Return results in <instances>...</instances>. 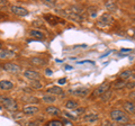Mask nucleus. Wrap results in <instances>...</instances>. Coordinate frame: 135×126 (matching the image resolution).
Here are the masks:
<instances>
[{"mask_svg":"<svg viewBox=\"0 0 135 126\" xmlns=\"http://www.w3.org/2000/svg\"><path fill=\"white\" fill-rule=\"evenodd\" d=\"M110 118L112 120L116 122V123H120V124H127L129 120L128 115L124 110H120V109H114V110H112Z\"/></svg>","mask_w":135,"mask_h":126,"instance_id":"nucleus-1","label":"nucleus"},{"mask_svg":"<svg viewBox=\"0 0 135 126\" xmlns=\"http://www.w3.org/2000/svg\"><path fill=\"white\" fill-rule=\"evenodd\" d=\"M0 103L2 104V106L5 107L7 110L9 112H17L18 110V104L15 99L10 97H6V96H0Z\"/></svg>","mask_w":135,"mask_h":126,"instance_id":"nucleus-2","label":"nucleus"},{"mask_svg":"<svg viewBox=\"0 0 135 126\" xmlns=\"http://www.w3.org/2000/svg\"><path fill=\"white\" fill-rule=\"evenodd\" d=\"M114 23V18L113 16L109 14V12H106V14H103L99 17V19L96 22V25L99 28H107Z\"/></svg>","mask_w":135,"mask_h":126,"instance_id":"nucleus-3","label":"nucleus"},{"mask_svg":"<svg viewBox=\"0 0 135 126\" xmlns=\"http://www.w3.org/2000/svg\"><path fill=\"white\" fill-rule=\"evenodd\" d=\"M1 66L6 72L11 73V74H18L20 71H22V68L14 62H5V63L1 64Z\"/></svg>","mask_w":135,"mask_h":126,"instance_id":"nucleus-4","label":"nucleus"},{"mask_svg":"<svg viewBox=\"0 0 135 126\" xmlns=\"http://www.w3.org/2000/svg\"><path fill=\"white\" fill-rule=\"evenodd\" d=\"M110 87H112V85H110L109 82H107V81L104 82V83H101V85H99V86L94 90V92H92V96H94V97H100V96L104 95L105 92L109 91Z\"/></svg>","mask_w":135,"mask_h":126,"instance_id":"nucleus-5","label":"nucleus"},{"mask_svg":"<svg viewBox=\"0 0 135 126\" xmlns=\"http://www.w3.org/2000/svg\"><path fill=\"white\" fill-rule=\"evenodd\" d=\"M10 11L16 16H19V17H25V16L28 15V10L26 8H24L22 6H17V5H12L10 6Z\"/></svg>","mask_w":135,"mask_h":126,"instance_id":"nucleus-6","label":"nucleus"},{"mask_svg":"<svg viewBox=\"0 0 135 126\" xmlns=\"http://www.w3.org/2000/svg\"><path fill=\"white\" fill-rule=\"evenodd\" d=\"M57 12L59 14H61V15H63V16H65V17H68L69 19H72V20H74V22H82V19H83V17L82 16H80V15H77V14H73V12H71V11H69V10H60L59 11L57 10Z\"/></svg>","mask_w":135,"mask_h":126,"instance_id":"nucleus-7","label":"nucleus"},{"mask_svg":"<svg viewBox=\"0 0 135 126\" xmlns=\"http://www.w3.org/2000/svg\"><path fill=\"white\" fill-rule=\"evenodd\" d=\"M24 77L29 79L31 81H34V80H40L41 79V74L37 72L35 70H32V69H27L24 71Z\"/></svg>","mask_w":135,"mask_h":126,"instance_id":"nucleus-8","label":"nucleus"},{"mask_svg":"<svg viewBox=\"0 0 135 126\" xmlns=\"http://www.w3.org/2000/svg\"><path fill=\"white\" fill-rule=\"evenodd\" d=\"M123 109L128 114H135V105L133 101H125L123 104Z\"/></svg>","mask_w":135,"mask_h":126,"instance_id":"nucleus-9","label":"nucleus"},{"mask_svg":"<svg viewBox=\"0 0 135 126\" xmlns=\"http://www.w3.org/2000/svg\"><path fill=\"white\" fill-rule=\"evenodd\" d=\"M15 56V53L9 51V50H0V60H8V59H11Z\"/></svg>","mask_w":135,"mask_h":126,"instance_id":"nucleus-10","label":"nucleus"},{"mask_svg":"<svg viewBox=\"0 0 135 126\" xmlns=\"http://www.w3.org/2000/svg\"><path fill=\"white\" fill-rule=\"evenodd\" d=\"M14 88V83L10 80H0V89L1 90H10Z\"/></svg>","mask_w":135,"mask_h":126,"instance_id":"nucleus-11","label":"nucleus"},{"mask_svg":"<svg viewBox=\"0 0 135 126\" xmlns=\"http://www.w3.org/2000/svg\"><path fill=\"white\" fill-rule=\"evenodd\" d=\"M31 64L33 65H36V66H41V65H44L46 64V60L43 57H38V56H34L31 59Z\"/></svg>","mask_w":135,"mask_h":126,"instance_id":"nucleus-12","label":"nucleus"},{"mask_svg":"<svg viewBox=\"0 0 135 126\" xmlns=\"http://www.w3.org/2000/svg\"><path fill=\"white\" fill-rule=\"evenodd\" d=\"M38 112V107H36V106H26V107H24L23 108V113L24 114H26V115H34V114H36V113Z\"/></svg>","mask_w":135,"mask_h":126,"instance_id":"nucleus-13","label":"nucleus"},{"mask_svg":"<svg viewBox=\"0 0 135 126\" xmlns=\"http://www.w3.org/2000/svg\"><path fill=\"white\" fill-rule=\"evenodd\" d=\"M47 94L49 95H62L63 94V90L62 88L57 87V86H53V87H50L47 88Z\"/></svg>","mask_w":135,"mask_h":126,"instance_id":"nucleus-14","label":"nucleus"},{"mask_svg":"<svg viewBox=\"0 0 135 126\" xmlns=\"http://www.w3.org/2000/svg\"><path fill=\"white\" fill-rule=\"evenodd\" d=\"M105 7L110 12H115L117 10V3L115 1H112V0H108V1L105 2Z\"/></svg>","mask_w":135,"mask_h":126,"instance_id":"nucleus-15","label":"nucleus"},{"mask_svg":"<svg viewBox=\"0 0 135 126\" xmlns=\"http://www.w3.org/2000/svg\"><path fill=\"white\" fill-rule=\"evenodd\" d=\"M44 19L46 20L47 23H50V25H56V24H59V18L57 17H55V16H53V15H44Z\"/></svg>","mask_w":135,"mask_h":126,"instance_id":"nucleus-16","label":"nucleus"},{"mask_svg":"<svg viewBox=\"0 0 135 126\" xmlns=\"http://www.w3.org/2000/svg\"><path fill=\"white\" fill-rule=\"evenodd\" d=\"M126 87V81L125 80H122V79H117L116 81H114L113 83V88L114 89H123V88Z\"/></svg>","mask_w":135,"mask_h":126,"instance_id":"nucleus-17","label":"nucleus"},{"mask_svg":"<svg viewBox=\"0 0 135 126\" xmlns=\"http://www.w3.org/2000/svg\"><path fill=\"white\" fill-rule=\"evenodd\" d=\"M133 71L132 70H125L123 71V72H120L119 74H118V77H119V79H122V80H126V79H129L133 77Z\"/></svg>","mask_w":135,"mask_h":126,"instance_id":"nucleus-18","label":"nucleus"},{"mask_svg":"<svg viewBox=\"0 0 135 126\" xmlns=\"http://www.w3.org/2000/svg\"><path fill=\"white\" fill-rule=\"evenodd\" d=\"M73 95L75 96H81V97H84V96H87L88 94H89V89L88 88H79V89H77L75 91H71Z\"/></svg>","mask_w":135,"mask_h":126,"instance_id":"nucleus-19","label":"nucleus"},{"mask_svg":"<svg viewBox=\"0 0 135 126\" xmlns=\"http://www.w3.org/2000/svg\"><path fill=\"white\" fill-rule=\"evenodd\" d=\"M42 100H43L45 104H53V103L56 101V98H55V96L47 94V95H44L43 97H42Z\"/></svg>","mask_w":135,"mask_h":126,"instance_id":"nucleus-20","label":"nucleus"},{"mask_svg":"<svg viewBox=\"0 0 135 126\" xmlns=\"http://www.w3.org/2000/svg\"><path fill=\"white\" fill-rule=\"evenodd\" d=\"M29 35H31L32 37H34V38L36 40H42L44 38V34L40 31H36V29H32V31H29Z\"/></svg>","mask_w":135,"mask_h":126,"instance_id":"nucleus-21","label":"nucleus"},{"mask_svg":"<svg viewBox=\"0 0 135 126\" xmlns=\"http://www.w3.org/2000/svg\"><path fill=\"white\" fill-rule=\"evenodd\" d=\"M45 110L50 115H59L61 113L60 109H59L57 107H55V106H49V107H46Z\"/></svg>","mask_w":135,"mask_h":126,"instance_id":"nucleus-22","label":"nucleus"},{"mask_svg":"<svg viewBox=\"0 0 135 126\" xmlns=\"http://www.w3.org/2000/svg\"><path fill=\"white\" fill-rule=\"evenodd\" d=\"M69 11H71V12H73V14H77V15H80V16H81L82 11H83V8H82V7H80V6H78V5H73V6H71V7L69 8Z\"/></svg>","mask_w":135,"mask_h":126,"instance_id":"nucleus-23","label":"nucleus"},{"mask_svg":"<svg viewBox=\"0 0 135 126\" xmlns=\"http://www.w3.org/2000/svg\"><path fill=\"white\" fill-rule=\"evenodd\" d=\"M29 86L32 87V89H42L43 88V83L41 82V80H34V81H31Z\"/></svg>","mask_w":135,"mask_h":126,"instance_id":"nucleus-24","label":"nucleus"},{"mask_svg":"<svg viewBox=\"0 0 135 126\" xmlns=\"http://www.w3.org/2000/svg\"><path fill=\"white\" fill-rule=\"evenodd\" d=\"M78 101L77 100H72V99H70V100H68V101L65 103V107L68 109H74V108H77L78 107Z\"/></svg>","mask_w":135,"mask_h":126,"instance_id":"nucleus-25","label":"nucleus"},{"mask_svg":"<svg viewBox=\"0 0 135 126\" xmlns=\"http://www.w3.org/2000/svg\"><path fill=\"white\" fill-rule=\"evenodd\" d=\"M23 100L26 103H29V104H37L40 101L36 97H33V96H25V97H23Z\"/></svg>","mask_w":135,"mask_h":126,"instance_id":"nucleus-26","label":"nucleus"},{"mask_svg":"<svg viewBox=\"0 0 135 126\" xmlns=\"http://www.w3.org/2000/svg\"><path fill=\"white\" fill-rule=\"evenodd\" d=\"M88 14H89V16L91 18H96V16H97V8L94 7V6H90V7H88Z\"/></svg>","mask_w":135,"mask_h":126,"instance_id":"nucleus-27","label":"nucleus"},{"mask_svg":"<svg viewBox=\"0 0 135 126\" xmlns=\"http://www.w3.org/2000/svg\"><path fill=\"white\" fill-rule=\"evenodd\" d=\"M98 119V115L97 114H89V115H86L84 116V120L86 122H95V120H97Z\"/></svg>","mask_w":135,"mask_h":126,"instance_id":"nucleus-28","label":"nucleus"},{"mask_svg":"<svg viewBox=\"0 0 135 126\" xmlns=\"http://www.w3.org/2000/svg\"><path fill=\"white\" fill-rule=\"evenodd\" d=\"M110 97H112V91H107V92H105L104 95L100 96V100L101 101H108V100L110 99Z\"/></svg>","mask_w":135,"mask_h":126,"instance_id":"nucleus-29","label":"nucleus"},{"mask_svg":"<svg viewBox=\"0 0 135 126\" xmlns=\"http://www.w3.org/2000/svg\"><path fill=\"white\" fill-rule=\"evenodd\" d=\"M47 126H63V123L61 120H50L47 123Z\"/></svg>","mask_w":135,"mask_h":126,"instance_id":"nucleus-30","label":"nucleus"},{"mask_svg":"<svg viewBox=\"0 0 135 126\" xmlns=\"http://www.w3.org/2000/svg\"><path fill=\"white\" fill-rule=\"evenodd\" d=\"M23 115H24L23 112H18V110H17V112H15V114L12 115V118H14V119H20L23 117Z\"/></svg>","mask_w":135,"mask_h":126,"instance_id":"nucleus-31","label":"nucleus"},{"mask_svg":"<svg viewBox=\"0 0 135 126\" xmlns=\"http://www.w3.org/2000/svg\"><path fill=\"white\" fill-rule=\"evenodd\" d=\"M126 87H127L128 89H134V88H135V81L126 82Z\"/></svg>","mask_w":135,"mask_h":126,"instance_id":"nucleus-32","label":"nucleus"},{"mask_svg":"<svg viewBox=\"0 0 135 126\" xmlns=\"http://www.w3.org/2000/svg\"><path fill=\"white\" fill-rule=\"evenodd\" d=\"M103 126H114V124L113 123H110L109 120H104L103 122V124H101Z\"/></svg>","mask_w":135,"mask_h":126,"instance_id":"nucleus-33","label":"nucleus"},{"mask_svg":"<svg viewBox=\"0 0 135 126\" xmlns=\"http://www.w3.org/2000/svg\"><path fill=\"white\" fill-rule=\"evenodd\" d=\"M129 99H131V100H135V91H131V94H129Z\"/></svg>","mask_w":135,"mask_h":126,"instance_id":"nucleus-34","label":"nucleus"},{"mask_svg":"<svg viewBox=\"0 0 135 126\" xmlns=\"http://www.w3.org/2000/svg\"><path fill=\"white\" fill-rule=\"evenodd\" d=\"M45 74H46V75H52V74H53V71L51 70V69H46V70H45Z\"/></svg>","mask_w":135,"mask_h":126,"instance_id":"nucleus-35","label":"nucleus"},{"mask_svg":"<svg viewBox=\"0 0 135 126\" xmlns=\"http://www.w3.org/2000/svg\"><path fill=\"white\" fill-rule=\"evenodd\" d=\"M57 82H59V85H64V83L66 82V79H65V78H62V79H60V80H59Z\"/></svg>","mask_w":135,"mask_h":126,"instance_id":"nucleus-36","label":"nucleus"},{"mask_svg":"<svg viewBox=\"0 0 135 126\" xmlns=\"http://www.w3.org/2000/svg\"><path fill=\"white\" fill-rule=\"evenodd\" d=\"M65 116H66V117H69V118H70V119H72V120H75V119H77V117H74V116H72V115L68 114V113H65Z\"/></svg>","mask_w":135,"mask_h":126,"instance_id":"nucleus-37","label":"nucleus"},{"mask_svg":"<svg viewBox=\"0 0 135 126\" xmlns=\"http://www.w3.org/2000/svg\"><path fill=\"white\" fill-rule=\"evenodd\" d=\"M84 110H86V108H79L77 110V114H79V113H83Z\"/></svg>","mask_w":135,"mask_h":126,"instance_id":"nucleus-38","label":"nucleus"},{"mask_svg":"<svg viewBox=\"0 0 135 126\" xmlns=\"http://www.w3.org/2000/svg\"><path fill=\"white\" fill-rule=\"evenodd\" d=\"M132 36L135 38V27H132Z\"/></svg>","mask_w":135,"mask_h":126,"instance_id":"nucleus-39","label":"nucleus"},{"mask_svg":"<svg viewBox=\"0 0 135 126\" xmlns=\"http://www.w3.org/2000/svg\"><path fill=\"white\" fill-rule=\"evenodd\" d=\"M122 126H135V124H123V125H122Z\"/></svg>","mask_w":135,"mask_h":126,"instance_id":"nucleus-40","label":"nucleus"},{"mask_svg":"<svg viewBox=\"0 0 135 126\" xmlns=\"http://www.w3.org/2000/svg\"><path fill=\"white\" fill-rule=\"evenodd\" d=\"M65 69H66V70H71V69H72V66H70V65H65Z\"/></svg>","mask_w":135,"mask_h":126,"instance_id":"nucleus-41","label":"nucleus"},{"mask_svg":"<svg viewBox=\"0 0 135 126\" xmlns=\"http://www.w3.org/2000/svg\"><path fill=\"white\" fill-rule=\"evenodd\" d=\"M6 1H3V0H0V5H5Z\"/></svg>","mask_w":135,"mask_h":126,"instance_id":"nucleus-42","label":"nucleus"},{"mask_svg":"<svg viewBox=\"0 0 135 126\" xmlns=\"http://www.w3.org/2000/svg\"><path fill=\"white\" fill-rule=\"evenodd\" d=\"M122 51H124V52H127V51H129V50H128V49H123V50H122Z\"/></svg>","mask_w":135,"mask_h":126,"instance_id":"nucleus-43","label":"nucleus"},{"mask_svg":"<svg viewBox=\"0 0 135 126\" xmlns=\"http://www.w3.org/2000/svg\"><path fill=\"white\" fill-rule=\"evenodd\" d=\"M1 46H2V45H1V43H0V50H1Z\"/></svg>","mask_w":135,"mask_h":126,"instance_id":"nucleus-44","label":"nucleus"},{"mask_svg":"<svg viewBox=\"0 0 135 126\" xmlns=\"http://www.w3.org/2000/svg\"><path fill=\"white\" fill-rule=\"evenodd\" d=\"M134 10H135V5H134Z\"/></svg>","mask_w":135,"mask_h":126,"instance_id":"nucleus-45","label":"nucleus"},{"mask_svg":"<svg viewBox=\"0 0 135 126\" xmlns=\"http://www.w3.org/2000/svg\"><path fill=\"white\" fill-rule=\"evenodd\" d=\"M0 109H1V107H0Z\"/></svg>","mask_w":135,"mask_h":126,"instance_id":"nucleus-46","label":"nucleus"}]
</instances>
